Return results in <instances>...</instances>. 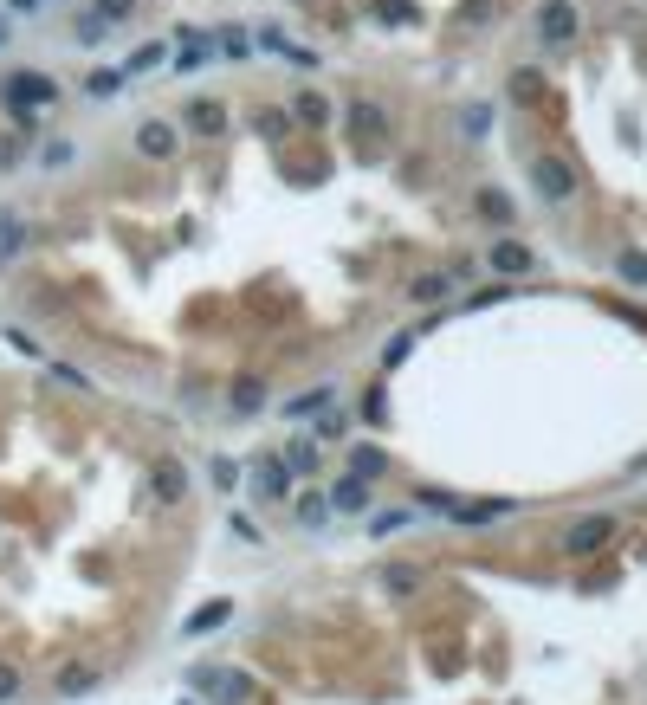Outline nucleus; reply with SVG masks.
Instances as JSON below:
<instances>
[{"label":"nucleus","mask_w":647,"mask_h":705,"mask_svg":"<svg viewBox=\"0 0 647 705\" xmlns=\"http://www.w3.org/2000/svg\"><path fill=\"white\" fill-rule=\"evenodd\" d=\"M0 104H7V117H13V110H52V104H59V78L20 65V72H7V85H0Z\"/></svg>","instance_id":"1"},{"label":"nucleus","mask_w":647,"mask_h":705,"mask_svg":"<svg viewBox=\"0 0 647 705\" xmlns=\"http://www.w3.org/2000/svg\"><path fill=\"white\" fill-rule=\"evenodd\" d=\"M343 117H350V136H356V149H363V156H382V149H389V110H382V104L356 98Z\"/></svg>","instance_id":"2"},{"label":"nucleus","mask_w":647,"mask_h":705,"mask_svg":"<svg viewBox=\"0 0 647 705\" xmlns=\"http://www.w3.org/2000/svg\"><path fill=\"white\" fill-rule=\"evenodd\" d=\"M531 188H538L550 207H563V201H576V169L563 156H538L531 162Z\"/></svg>","instance_id":"3"},{"label":"nucleus","mask_w":647,"mask_h":705,"mask_svg":"<svg viewBox=\"0 0 647 705\" xmlns=\"http://www.w3.org/2000/svg\"><path fill=\"white\" fill-rule=\"evenodd\" d=\"M576 33H583V13H576L570 0H544V7H538V39L550 52H563Z\"/></svg>","instance_id":"4"},{"label":"nucleus","mask_w":647,"mask_h":705,"mask_svg":"<svg viewBox=\"0 0 647 705\" xmlns=\"http://www.w3.org/2000/svg\"><path fill=\"white\" fill-rule=\"evenodd\" d=\"M253 492H259V505L292 499V466H285V453H259L253 460Z\"/></svg>","instance_id":"5"},{"label":"nucleus","mask_w":647,"mask_h":705,"mask_svg":"<svg viewBox=\"0 0 647 705\" xmlns=\"http://www.w3.org/2000/svg\"><path fill=\"white\" fill-rule=\"evenodd\" d=\"M324 499H330V511H337V518H356V511L369 518V505H376V479H363V473H343L337 486L324 492Z\"/></svg>","instance_id":"6"},{"label":"nucleus","mask_w":647,"mask_h":705,"mask_svg":"<svg viewBox=\"0 0 647 705\" xmlns=\"http://www.w3.org/2000/svg\"><path fill=\"white\" fill-rule=\"evenodd\" d=\"M175 39H182V52L169 59V72H182V78L208 72V65L220 59V52H214V39H208V33H195V26H175Z\"/></svg>","instance_id":"7"},{"label":"nucleus","mask_w":647,"mask_h":705,"mask_svg":"<svg viewBox=\"0 0 647 705\" xmlns=\"http://www.w3.org/2000/svg\"><path fill=\"white\" fill-rule=\"evenodd\" d=\"M149 492H156L162 505H182L188 499V466L175 460V453H156V460H149Z\"/></svg>","instance_id":"8"},{"label":"nucleus","mask_w":647,"mask_h":705,"mask_svg":"<svg viewBox=\"0 0 647 705\" xmlns=\"http://www.w3.org/2000/svg\"><path fill=\"white\" fill-rule=\"evenodd\" d=\"M609 537H615V518H576L570 531H563V550H570V557H596V550H609Z\"/></svg>","instance_id":"9"},{"label":"nucleus","mask_w":647,"mask_h":705,"mask_svg":"<svg viewBox=\"0 0 647 705\" xmlns=\"http://www.w3.org/2000/svg\"><path fill=\"white\" fill-rule=\"evenodd\" d=\"M440 511H447V518L460 524V531H473V524H499V518H512L518 505H512V499H447Z\"/></svg>","instance_id":"10"},{"label":"nucleus","mask_w":647,"mask_h":705,"mask_svg":"<svg viewBox=\"0 0 647 705\" xmlns=\"http://www.w3.org/2000/svg\"><path fill=\"white\" fill-rule=\"evenodd\" d=\"M175 149H182V136H175V123H162V117L136 123V156H143V162H169Z\"/></svg>","instance_id":"11"},{"label":"nucleus","mask_w":647,"mask_h":705,"mask_svg":"<svg viewBox=\"0 0 647 705\" xmlns=\"http://www.w3.org/2000/svg\"><path fill=\"white\" fill-rule=\"evenodd\" d=\"M486 266L499 272V279H525V272H538V253H531L525 240H492Z\"/></svg>","instance_id":"12"},{"label":"nucleus","mask_w":647,"mask_h":705,"mask_svg":"<svg viewBox=\"0 0 647 705\" xmlns=\"http://www.w3.org/2000/svg\"><path fill=\"white\" fill-rule=\"evenodd\" d=\"M98 680H104L98 660H72V667L52 673V693H59V699H85V693H98Z\"/></svg>","instance_id":"13"},{"label":"nucleus","mask_w":647,"mask_h":705,"mask_svg":"<svg viewBox=\"0 0 647 705\" xmlns=\"http://www.w3.org/2000/svg\"><path fill=\"white\" fill-rule=\"evenodd\" d=\"M26 246H33V227H26V214H7V207H0V272L20 266Z\"/></svg>","instance_id":"14"},{"label":"nucleus","mask_w":647,"mask_h":705,"mask_svg":"<svg viewBox=\"0 0 647 705\" xmlns=\"http://www.w3.org/2000/svg\"><path fill=\"white\" fill-rule=\"evenodd\" d=\"M473 214L486 220V227H499V233H505V227L518 220V207H512V195H505V188H492V182H486V188H473Z\"/></svg>","instance_id":"15"},{"label":"nucleus","mask_w":647,"mask_h":705,"mask_svg":"<svg viewBox=\"0 0 647 705\" xmlns=\"http://www.w3.org/2000/svg\"><path fill=\"white\" fill-rule=\"evenodd\" d=\"M292 518H298V531H330L337 511H330V499L311 486V492H292Z\"/></svg>","instance_id":"16"},{"label":"nucleus","mask_w":647,"mask_h":705,"mask_svg":"<svg viewBox=\"0 0 647 705\" xmlns=\"http://www.w3.org/2000/svg\"><path fill=\"white\" fill-rule=\"evenodd\" d=\"M182 123H188V136H220V130H227V104H220V98H188Z\"/></svg>","instance_id":"17"},{"label":"nucleus","mask_w":647,"mask_h":705,"mask_svg":"<svg viewBox=\"0 0 647 705\" xmlns=\"http://www.w3.org/2000/svg\"><path fill=\"white\" fill-rule=\"evenodd\" d=\"M330 117H337V104H330L324 91H298V98H292V123H298V130H324Z\"/></svg>","instance_id":"18"},{"label":"nucleus","mask_w":647,"mask_h":705,"mask_svg":"<svg viewBox=\"0 0 647 705\" xmlns=\"http://www.w3.org/2000/svg\"><path fill=\"white\" fill-rule=\"evenodd\" d=\"M266 402H272L266 376H233V389H227V408H233V414H259Z\"/></svg>","instance_id":"19"},{"label":"nucleus","mask_w":647,"mask_h":705,"mask_svg":"<svg viewBox=\"0 0 647 705\" xmlns=\"http://www.w3.org/2000/svg\"><path fill=\"white\" fill-rule=\"evenodd\" d=\"M285 466H292V479H318L324 473V447L311 434H298L292 447H285Z\"/></svg>","instance_id":"20"},{"label":"nucleus","mask_w":647,"mask_h":705,"mask_svg":"<svg viewBox=\"0 0 647 705\" xmlns=\"http://www.w3.org/2000/svg\"><path fill=\"white\" fill-rule=\"evenodd\" d=\"M253 130H259V143H272V149H279L285 136L298 130V123H292V110H279V104H259V110H253Z\"/></svg>","instance_id":"21"},{"label":"nucleus","mask_w":647,"mask_h":705,"mask_svg":"<svg viewBox=\"0 0 647 705\" xmlns=\"http://www.w3.org/2000/svg\"><path fill=\"white\" fill-rule=\"evenodd\" d=\"M227 615H233V602H201L195 615L182 621V641H201V634H214V628H220V621H227Z\"/></svg>","instance_id":"22"},{"label":"nucleus","mask_w":647,"mask_h":705,"mask_svg":"<svg viewBox=\"0 0 647 705\" xmlns=\"http://www.w3.org/2000/svg\"><path fill=\"white\" fill-rule=\"evenodd\" d=\"M156 65H169V39H143V46L123 59V72L130 78H143V72H156Z\"/></svg>","instance_id":"23"},{"label":"nucleus","mask_w":647,"mask_h":705,"mask_svg":"<svg viewBox=\"0 0 647 705\" xmlns=\"http://www.w3.org/2000/svg\"><path fill=\"white\" fill-rule=\"evenodd\" d=\"M350 473L382 479V473H389V453H382V447H369V440H356V447H350Z\"/></svg>","instance_id":"24"},{"label":"nucleus","mask_w":647,"mask_h":705,"mask_svg":"<svg viewBox=\"0 0 647 705\" xmlns=\"http://www.w3.org/2000/svg\"><path fill=\"white\" fill-rule=\"evenodd\" d=\"M72 162H78V143H65V136H46V143H39V169L59 175V169H72Z\"/></svg>","instance_id":"25"},{"label":"nucleus","mask_w":647,"mask_h":705,"mask_svg":"<svg viewBox=\"0 0 647 705\" xmlns=\"http://www.w3.org/2000/svg\"><path fill=\"white\" fill-rule=\"evenodd\" d=\"M369 13H376V20H389V26H415V20H421L415 0H369Z\"/></svg>","instance_id":"26"},{"label":"nucleus","mask_w":647,"mask_h":705,"mask_svg":"<svg viewBox=\"0 0 647 705\" xmlns=\"http://www.w3.org/2000/svg\"><path fill=\"white\" fill-rule=\"evenodd\" d=\"M447 292H453V272H428V279L408 285V298H415V304H440Z\"/></svg>","instance_id":"27"},{"label":"nucleus","mask_w":647,"mask_h":705,"mask_svg":"<svg viewBox=\"0 0 647 705\" xmlns=\"http://www.w3.org/2000/svg\"><path fill=\"white\" fill-rule=\"evenodd\" d=\"M123 85H130V72H123V65H110V72H104V65H98V72H91L85 78V91H91V98H117V91Z\"/></svg>","instance_id":"28"},{"label":"nucleus","mask_w":647,"mask_h":705,"mask_svg":"<svg viewBox=\"0 0 647 705\" xmlns=\"http://www.w3.org/2000/svg\"><path fill=\"white\" fill-rule=\"evenodd\" d=\"M615 272H622V285H635V292H647V253H641V246H628V253L615 259Z\"/></svg>","instance_id":"29"},{"label":"nucleus","mask_w":647,"mask_h":705,"mask_svg":"<svg viewBox=\"0 0 647 705\" xmlns=\"http://www.w3.org/2000/svg\"><path fill=\"white\" fill-rule=\"evenodd\" d=\"M214 52H227V59H246V52H253L246 26H220V33H214Z\"/></svg>","instance_id":"30"},{"label":"nucleus","mask_w":647,"mask_h":705,"mask_svg":"<svg viewBox=\"0 0 647 705\" xmlns=\"http://www.w3.org/2000/svg\"><path fill=\"white\" fill-rule=\"evenodd\" d=\"M85 13H98L104 26H123V20H130V13H136V0H91Z\"/></svg>","instance_id":"31"},{"label":"nucleus","mask_w":647,"mask_h":705,"mask_svg":"<svg viewBox=\"0 0 647 705\" xmlns=\"http://www.w3.org/2000/svg\"><path fill=\"white\" fill-rule=\"evenodd\" d=\"M311 440H318V447H330V440H343L350 434V421H343V414H318V427H305Z\"/></svg>","instance_id":"32"},{"label":"nucleus","mask_w":647,"mask_h":705,"mask_svg":"<svg viewBox=\"0 0 647 705\" xmlns=\"http://www.w3.org/2000/svg\"><path fill=\"white\" fill-rule=\"evenodd\" d=\"M208 479H214V492H233V486H240V466H233L227 453H214V460H208Z\"/></svg>","instance_id":"33"},{"label":"nucleus","mask_w":647,"mask_h":705,"mask_svg":"<svg viewBox=\"0 0 647 705\" xmlns=\"http://www.w3.org/2000/svg\"><path fill=\"white\" fill-rule=\"evenodd\" d=\"M330 402H337V382H318L311 395H298V402H292V414H318V408H330Z\"/></svg>","instance_id":"34"},{"label":"nucleus","mask_w":647,"mask_h":705,"mask_svg":"<svg viewBox=\"0 0 647 705\" xmlns=\"http://www.w3.org/2000/svg\"><path fill=\"white\" fill-rule=\"evenodd\" d=\"M382 583H389V589H402V596H408V589L421 583V570H415V563H389V570H382Z\"/></svg>","instance_id":"35"},{"label":"nucleus","mask_w":647,"mask_h":705,"mask_svg":"<svg viewBox=\"0 0 647 705\" xmlns=\"http://www.w3.org/2000/svg\"><path fill=\"white\" fill-rule=\"evenodd\" d=\"M538 91H544V78H538V72H512V98H518V104H531Z\"/></svg>","instance_id":"36"},{"label":"nucleus","mask_w":647,"mask_h":705,"mask_svg":"<svg viewBox=\"0 0 647 705\" xmlns=\"http://www.w3.org/2000/svg\"><path fill=\"white\" fill-rule=\"evenodd\" d=\"M408 524V511H376V518H369V537H389V531H402Z\"/></svg>","instance_id":"37"},{"label":"nucleus","mask_w":647,"mask_h":705,"mask_svg":"<svg viewBox=\"0 0 647 705\" xmlns=\"http://www.w3.org/2000/svg\"><path fill=\"white\" fill-rule=\"evenodd\" d=\"M20 699V667H0V705Z\"/></svg>","instance_id":"38"},{"label":"nucleus","mask_w":647,"mask_h":705,"mask_svg":"<svg viewBox=\"0 0 647 705\" xmlns=\"http://www.w3.org/2000/svg\"><path fill=\"white\" fill-rule=\"evenodd\" d=\"M13 13H39V0H13Z\"/></svg>","instance_id":"39"},{"label":"nucleus","mask_w":647,"mask_h":705,"mask_svg":"<svg viewBox=\"0 0 647 705\" xmlns=\"http://www.w3.org/2000/svg\"><path fill=\"white\" fill-rule=\"evenodd\" d=\"M7 39H13V26H7V13H0V46H7Z\"/></svg>","instance_id":"40"}]
</instances>
